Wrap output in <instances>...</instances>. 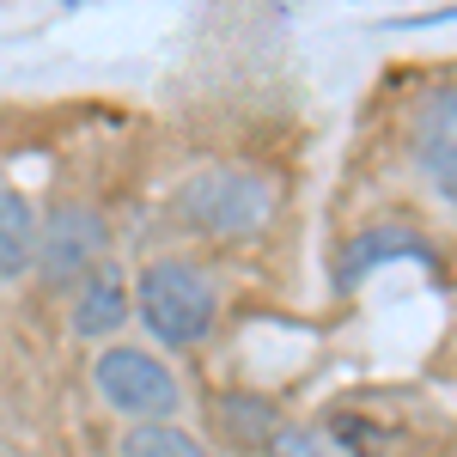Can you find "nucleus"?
<instances>
[{
    "label": "nucleus",
    "mask_w": 457,
    "mask_h": 457,
    "mask_svg": "<svg viewBox=\"0 0 457 457\" xmlns=\"http://www.w3.org/2000/svg\"><path fill=\"white\" fill-rule=\"evenodd\" d=\"M135 293H141V323L165 348H195L213 329V287L189 262H153Z\"/></svg>",
    "instance_id": "nucleus-1"
},
{
    "label": "nucleus",
    "mask_w": 457,
    "mask_h": 457,
    "mask_svg": "<svg viewBox=\"0 0 457 457\" xmlns=\"http://www.w3.org/2000/svg\"><path fill=\"white\" fill-rule=\"evenodd\" d=\"M269 189L245 171H208L183 189V220L202 226V232H220V238H245L269 220Z\"/></svg>",
    "instance_id": "nucleus-2"
},
{
    "label": "nucleus",
    "mask_w": 457,
    "mask_h": 457,
    "mask_svg": "<svg viewBox=\"0 0 457 457\" xmlns=\"http://www.w3.org/2000/svg\"><path fill=\"white\" fill-rule=\"evenodd\" d=\"M98 390H104L110 409H122V415H141V421H165L177 409V378L141 348H110L98 360Z\"/></svg>",
    "instance_id": "nucleus-3"
},
{
    "label": "nucleus",
    "mask_w": 457,
    "mask_h": 457,
    "mask_svg": "<svg viewBox=\"0 0 457 457\" xmlns=\"http://www.w3.org/2000/svg\"><path fill=\"white\" fill-rule=\"evenodd\" d=\"M104 256V220L92 208H55L37 245V269L49 287H73L79 275H92Z\"/></svg>",
    "instance_id": "nucleus-4"
},
{
    "label": "nucleus",
    "mask_w": 457,
    "mask_h": 457,
    "mask_svg": "<svg viewBox=\"0 0 457 457\" xmlns=\"http://www.w3.org/2000/svg\"><path fill=\"white\" fill-rule=\"evenodd\" d=\"M378 262H421V269H433V245H427L421 232H409V226H366V232L342 250L336 281H342V287L366 281Z\"/></svg>",
    "instance_id": "nucleus-5"
},
{
    "label": "nucleus",
    "mask_w": 457,
    "mask_h": 457,
    "mask_svg": "<svg viewBox=\"0 0 457 457\" xmlns=\"http://www.w3.org/2000/svg\"><path fill=\"white\" fill-rule=\"evenodd\" d=\"M415 153H421L427 177L457 202V98L452 92H439V98L421 104V116H415Z\"/></svg>",
    "instance_id": "nucleus-6"
},
{
    "label": "nucleus",
    "mask_w": 457,
    "mask_h": 457,
    "mask_svg": "<svg viewBox=\"0 0 457 457\" xmlns=\"http://www.w3.org/2000/svg\"><path fill=\"white\" fill-rule=\"evenodd\" d=\"M122 317H129V293H122V281H116V269H92L79 305H73V329L98 342V336H110V329H122Z\"/></svg>",
    "instance_id": "nucleus-7"
},
{
    "label": "nucleus",
    "mask_w": 457,
    "mask_h": 457,
    "mask_svg": "<svg viewBox=\"0 0 457 457\" xmlns=\"http://www.w3.org/2000/svg\"><path fill=\"white\" fill-rule=\"evenodd\" d=\"M37 220L25 208V195H12V189H0V281L6 275H19V269H31L37 262Z\"/></svg>",
    "instance_id": "nucleus-8"
},
{
    "label": "nucleus",
    "mask_w": 457,
    "mask_h": 457,
    "mask_svg": "<svg viewBox=\"0 0 457 457\" xmlns=\"http://www.w3.org/2000/svg\"><path fill=\"white\" fill-rule=\"evenodd\" d=\"M220 427H226L238 445H269V439L281 433V415H275L262 396L238 390V396H226V403H220Z\"/></svg>",
    "instance_id": "nucleus-9"
},
{
    "label": "nucleus",
    "mask_w": 457,
    "mask_h": 457,
    "mask_svg": "<svg viewBox=\"0 0 457 457\" xmlns=\"http://www.w3.org/2000/svg\"><path fill=\"white\" fill-rule=\"evenodd\" d=\"M122 457H208L189 433H177L165 421H141L129 439H122Z\"/></svg>",
    "instance_id": "nucleus-10"
},
{
    "label": "nucleus",
    "mask_w": 457,
    "mask_h": 457,
    "mask_svg": "<svg viewBox=\"0 0 457 457\" xmlns=\"http://www.w3.org/2000/svg\"><path fill=\"white\" fill-rule=\"evenodd\" d=\"M329 433H336V445H348L353 457H378L385 452V427H372L366 415H329Z\"/></svg>",
    "instance_id": "nucleus-11"
},
{
    "label": "nucleus",
    "mask_w": 457,
    "mask_h": 457,
    "mask_svg": "<svg viewBox=\"0 0 457 457\" xmlns=\"http://www.w3.org/2000/svg\"><path fill=\"white\" fill-rule=\"evenodd\" d=\"M262 452H269V457H323L312 433H293V427H281V433H275V439H269Z\"/></svg>",
    "instance_id": "nucleus-12"
}]
</instances>
